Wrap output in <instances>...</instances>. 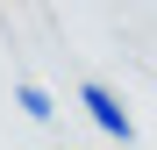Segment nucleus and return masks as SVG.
<instances>
[{"label":"nucleus","mask_w":157,"mask_h":150,"mask_svg":"<svg viewBox=\"0 0 157 150\" xmlns=\"http://www.w3.org/2000/svg\"><path fill=\"white\" fill-rule=\"evenodd\" d=\"M14 107L29 114V121H50V114H57V107H50V93H43L36 79H21V86H14Z\"/></svg>","instance_id":"2"},{"label":"nucleus","mask_w":157,"mask_h":150,"mask_svg":"<svg viewBox=\"0 0 157 150\" xmlns=\"http://www.w3.org/2000/svg\"><path fill=\"white\" fill-rule=\"evenodd\" d=\"M78 107L93 114V129H100V136H114V143H136V121H128V107H121V93H114V86L86 79V86H78Z\"/></svg>","instance_id":"1"}]
</instances>
